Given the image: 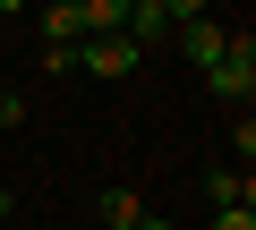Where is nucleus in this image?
Masks as SVG:
<instances>
[{
    "mask_svg": "<svg viewBox=\"0 0 256 230\" xmlns=\"http://www.w3.org/2000/svg\"><path fill=\"white\" fill-rule=\"evenodd\" d=\"M128 230H171V222H162V213H137V222H128Z\"/></svg>",
    "mask_w": 256,
    "mask_h": 230,
    "instance_id": "nucleus-12",
    "label": "nucleus"
},
{
    "mask_svg": "<svg viewBox=\"0 0 256 230\" xmlns=\"http://www.w3.org/2000/svg\"><path fill=\"white\" fill-rule=\"evenodd\" d=\"M222 34H230V26H214V17H188V26H180V51H188L196 68H214V60H222Z\"/></svg>",
    "mask_w": 256,
    "mask_h": 230,
    "instance_id": "nucleus-5",
    "label": "nucleus"
},
{
    "mask_svg": "<svg viewBox=\"0 0 256 230\" xmlns=\"http://www.w3.org/2000/svg\"><path fill=\"white\" fill-rule=\"evenodd\" d=\"M0 9H9V17H26V9H34V0H0Z\"/></svg>",
    "mask_w": 256,
    "mask_h": 230,
    "instance_id": "nucleus-13",
    "label": "nucleus"
},
{
    "mask_svg": "<svg viewBox=\"0 0 256 230\" xmlns=\"http://www.w3.org/2000/svg\"><path fill=\"white\" fill-rule=\"evenodd\" d=\"M34 26H43V43H86V17H77V0H43V9H34Z\"/></svg>",
    "mask_w": 256,
    "mask_h": 230,
    "instance_id": "nucleus-4",
    "label": "nucleus"
},
{
    "mask_svg": "<svg viewBox=\"0 0 256 230\" xmlns=\"http://www.w3.org/2000/svg\"><path fill=\"white\" fill-rule=\"evenodd\" d=\"M137 51H154V43H171L180 26H171V9H154V0H128V26H120Z\"/></svg>",
    "mask_w": 256,
    "mask_h": 230,
    "instance_id": "nucleus-3",
    "label": "nucleus"
},
{
    "mask_svg": "<svg viewBox=\"0 0 256 230\" xmlns=\"http://www.w3.org/2000/svg\"><path fill=\"white\" fill-rule=\"evenodd\" d=\"M26 120V94H0V128H18Z\"/></svg>",
    "mask_w": 256,
    "mask_h": 230,
    "instance_id": "nucleus-11",
    "label": "nucleus"
},
{
    "mask_svg": "<svg viewBox=\"0 0 256 230\" xmlns=\"http://www.w3.org/2000/svg\"><path fill=\"white\" fill-rule=\"evenodd\" d=\"M137 60H146V51L128 43V34H86V43H77V68H86V77H102V85L137 77Z\"/></svg>",
    "mask_w": 256,
    "mask_h": 230,
    "instance_id": "nucleus-2",
    "label": "nucleus"
},
{
    "mask_svg": "<svg viewBox=\"0 0 256 230\" xmlns=\"http://www.w3.org/2000/svg\"><path fill=\"white\" fill-rule=\"evenodd\" d=\"M205 196H214V205H248V171H214Z\"/></svg>",
    "mask_w": 256,
    "mask_h": 230,
    "instance_id": "nucleus-8",
    "label": "nucleus"
},
{
    "mask_svg": "<svg viewBox=\"0 0 256 230\" xmlns=\"http://www.w3.org/2000/svg\"><path fill=\"white\" fill-rule=\"evenodd\" d=\"M0 222H9V179H0Z\"/></svg>",
    "mask_w": 256,
    "mask_h": 230,
    "instance_id": "nucleus-14",
    "label": "nucleus"
},
{
    "mask_svg": "<svg viewBox=\"0 0 256 230\" xmlns=\"http://www.w3.org/2000/svg\"><path fill=\"white\" fill-rule=\"evenodd\" d=\"M214 230H256V213L248 205H214Z\"/></svg>",
    "mask_w": 256,
    "mask_h": 230,
    "instance_id": "nucleus-9",
    "label": "nucleus"
},
{
    "mask_svg": "<svg viewBox=\"0 0 256 230\" xmlns=\"http://www.w3.org/2000/svg\"><path fill=\"white\" fill-rule=\"evenodd\" d=\"M205 85H214L230 111H248V94H256V34H248V26H230V34H222V60L205 68Z\"/></svg>",
    "mask_w": 256,
    "mask_h": 230,
    "instance_id": "nucleus-1",
    "label": "nucleus"
},
{
    "mask_svg": "<svg viewBox=\"0 0 256 230\" xmlns=\"http://www.w3.org/2000/svg\"><path fill=\"white\" fill-rule=\"evenodd\" d=\"M171 9V26H188V17H214V0H162Z\"/></svg>",
    "mask_w": 256,
    "mask_h": 230,
    "instance_id": "nucleus-10",
    "label": "nucleus"
},
{
    "mask_svg": "<svg viewBox=\"0 0 256 230\" xmlns=\"http://www.w3.org/2000/svg\"><path fill=\"white\" fill-rule=\"evenodd\" d=\"M214 9H239V0H214Z\"/></svg>",
    "mask_w": 256,
    "mask_h": 230,
    "instance_id": "nucleus-15",
    "label": "nucleus"
},
{
    "mask_svg": "<svg viewBox=\"0 0 256 230\" xmlns=\"http://www.w3.org/2000/svg\"><path fill=\"white\" fill-rule=\"evenodd\" d=\"M154 9H162V0H154Z\"/></svg>",
    "mask_w": 256,
    "mask_h": 230,
    "instance_id": "nucleus-16",
    "label": "nucleus"
},
{
    "mask_svg": "<svg viewBox=\"0 0 256 230\" xmlns=\"http://www.w3.org/2000/svg\"><path fill=\"white\" fill-rule=\"evenodd\" d=\"M137 213H146V196H137V188H102V230H128Z\"/></svg>",
    "mask_w": 256,
    "mask_h": 230,
    "instance_id": "nucleus-7",
    "label": "nucleus"
},
{
    "mask_svg": "<svg viewBox=\"0 0 256 230\" xmlns=\"http://www.w3.org/2000/svg\"><path fill=\"white\" fill-rule=\"evenodd\" d=\"M77 17H86V34H120L128 26V0H77Z\"/></svg>",
    "mask_w": 256,
    "mask_h": 230,
    "instance_id": "nucleus-6",
    "label": "nucleus"
}]
</instances>
